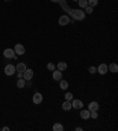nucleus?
<instances>
[{
  "label": "nucleus",
  "mask_w": 118,
  "mask_h": 131,
  "mask_svg": "<svg viewBox=\"0 0 118 131\" xmlns=\"http://www.w3.org/2000/svg\"><path fill=\"white\" fill-rule=\"evenodd\" d=\"M70 15L72 17V19L78 21H81L85 19V12L83 10H78V8H72Z\"/></svg>",
  "instance_id": "obj_1"
},
{
  "label": "nucleus",
  "mask_w": 118,
  "mask_h": 131,
  "mask_svg": "<svg viewBox=\"0 0 118 131\" xmlns=\"http://www.w3.org/2000/svg\"><path fill=\"white\" fill-rule=\"evenodd\" d=\"M15 66L12 65V64H7L6 66H5V70H4V72H5V74L6 76H13L14 73H15Z\"/></svg>",
  "instance_id": "obj_2"
},
{
  "label": "nucleus",
  "mask_w": 118,
  "mask_h": 131,
  "mask_svg": "<svg viewBox=\"0 0 118 131\" xmlns=\"http://www.w3.org/2000/svg\"><path fill=\"white\" fill-rule=\"evenodd\" d=\"M32 77H33V70H31V69H26L25 71L23 72V78L26 82H28V80L32 79Z\"/></svg>",
  "instance_id": "obj_3"
},
{
  "label": "nucleus",
  "mask_w": 118,
  "mask_h": 131,
  "mask_svg": "<svg viewBox=\"0 0 118 131\" xmlns=\"http://www.w3.org/2000/svg\"><path fill=\"white\" fill-rule=\"evenodd\" d=\"M4 57L7 59H12L15 57V52H14L13 48H6V50L4 51Z\"/></svg>",
  "instance_id": "obj_4"
},
{
  "label": "nucleus",
  "mask_w": 118,
  "mask_h": 131,
  "mask_svg": "<svg viewBox=\"0 0 118 131\" xmlns=\"http://www.w3.org/2000/svg\"><path fill=\"white\" fill-rule=\"evenodd\" d=\"M70 23H71V18L69 15H66V14H64V15H61L59 18V25H61V26H66Z\"/></svg>",
  "instance_id": "obj_5"
},
{
  "label": "nucleus",
  "mask_w": 118,
  "mask_h": 131,
  "mask_svg": "<svg viewBox=\"0 0 118 131\" xmlns=\"http://www.w3.org/2000/svg\"><path fill=\"white\" fill-rule=\"evenodd\" d=\"M13 50L17 55H23L24 53H25V47H24V45H21V44H17L14 46Z\"/></svg>",
  "instance_id": "obj_6"
},
{
  "label": "nucleus",
  "mask_w": 118,
  "mask_h": 131,
  "mask_svg": "<svg viewBox=\"0 0 118 131\" xmlns=\"http://www.w3.org/2000/svg\"><path fill=\"white\" fill-rule=\"evenodd\" d=\"M32 100H33V103L36 104V105H39V104L43 102V95H41L40 92H36L33 95V98H32Z\"/></svg>",
  "instance_id": "obj_7"
},
{
  "label": "nucleus",
  "mask_w": 118,
  "mask_h": 131,
  "mask_svg": "<svg viewBox=\"0 0 118 131\" xmlns=\"http://www.w3.org/2000/svg\"><path fill=\"white\" fill-rule=\"evenodd\" d=\"M108 71H109V69H108V65H106V64L102 63L100 65H98V67H97V72L98 73H100V74H105Z\"/></svg>",
  "instance_id": "obj_8"
},
{
  "label": "nucleus",
  "mask_w": 118,
  "mask_h": 131,
  "mask_svg": "<svg viewBox=\"0 0 118 131\" xmlns=\"http://www.w3.org/2000/svg\"><path fill=\"white\" fill-rule=\"evenodd\" d=\"M72 107L73 109H83V102H81L80 99H73V102H72Z\"/></svg>",
  "instance_id": "obj_9"
},
{
  "label": "nucleus",
  "mask_w": 118,
  "mask_h": 131,
  "mask_svg": "<svg viewBox=\"0 0 118 131\" xmlns=\"http://www.w3.org/2000/svg\"><path fill=\"white\" fill-rule=\"evenodd\" d=\"M98 109H99V104L97 103V102H91V103L89 104V109L88 110L91 112V111H98Z\"/></svg>",
  "instance_id": "obj_10"
},
{
  "label": "nucleus",
  "mask_w": 118,
  "mask_h": 131,
  "mask_svg": "<svg viewBox=\"0 0 118 131\" xmlns=\"http://www.w3.org/2000/svg\"><path fill=\"white\" fill-rule=\"evenodd\" d=\"M56 69L59 70V71H61V72H63V71H65V70L68 69V64H66L65 62H60V63H58L57 65H56Z\"/></svg>",
  "instance_id": "obj_11"
},
{
  "label": "nucleus",
  "mask_w": 118,
  "mask_h": 131,
  "mask_svg": "<svg viewBox=\"0 0 118 131\" xmlns=\"http://www.w3.org/2000/svg\"><path fill=\"white\" fill-rule=\"evenodd\" d=\"M61 77H63V74H61V71H59V70H54L53 74H52V78H53V80H60Z\"/></svg>",
  "instance_id": "obj_12"
},
{
  "label": "nucleus",
  "mask_w": 118,
  "mask_h": 131,
  "mask_svg": "<svg viewBox=\"0 0 118 131\" xmlns=\"http://www.w3.org/2000/svg\"><path fill=\"white\" fill-rule=\"evenodd\" d=\"M61 107H63V110H65V111H70L71 109H72L71 100H65L64 103H63V105H61Z\"/></svg>",
  "instance_id": "obj_13"
},
{
  "label": "nucleus",
  "mask_w": 118,
  "mask_h": 131,
  "mask_svg": "<svg viewBox=\"0 0 118 131\" xmlns=\"http://www.w3.org/2000/svg\"><path fill=\"white\" fill-rule=\"evenodd\" d=\"M108 69L111 71L112 73H117L118 72V65L116 63H111L110 65H108Z\"/></svg>",
  "instance_id": "obj_14"
},
{
  "label": "nucleus",
  "mask_w": 118,
  "mask_h": 131,
  "mask_svg": "<svg viewBox=\"0 0 118 131\" xmlns=\"http://www.w3.org/2000/svg\"><path fill=\"white\" fill-rule=\"evenodd\" d=\"M15 70H17L18 72H24V71L26 70V64H25V63H19V64H17Z\"/></svg>",
  "instance_id": "obj_15"
},
{
  "label": "nucleus",
  "mask_w": 118,
  "mask_h": 131,
  "mask_svg": "<svg viewBox=\"0 0 118 131\" xmlns=\"http://www.w3.org/2000/svg\"><path fill=\"white\" fill-rule=\"evenodd\" d=\"M25 85H26V80L24 79V78H19L17 82V87L23 89V87H25Z\"/></svg>",
  "instance_id": "obj_16"
},
{
  "label": "nucleus",
  "mask_w": 118,
  "mask_h": 131,
  "mask_svg": "<svg viewBox=\"0 0 118 131\" xmlns=\"http://www.w3.org/2000/svg\"><path fill=\"white\" fill-rule=\"evenodd\" d=\"M52 129H53V131H64V125L60 123H54Z\"/></svg>",
  "instance_id": "obj_17"
},
{
  "label": "nucleus",
  "mask_w": 118,
  "mask_h": 131,
  "mask_svg": "<svg viewBox=\"0 0 118 131\" xmlns=\"http://www.w3.org/2000/svg\"><path fill=\"white\" fill-rule=\"evenodd\" d=\"M80 117L83 118V119H89V118H90V111L89 110H83L80 112Z\"/></svg>",
  "instance_id": "obj_18"
},
{
  "label": "nucleus",
  "mask_w": 118,
  "mask_h": 131,
  "mask_svg": "<svg viewBox=\"0 0 118 131\" xmlns=\"http://www.w3.org/2000/svg\"><path fill=\"white\" fill-rule=\"evenodd\" d=\"M60 83H59V86H60L61 90H66L69 87V83H68V80H59Z\"/></svg>",
  "instance_id": "obj_19"
},
{
  "label": "nucleus",
  "mask_w": 118,
  "mask_h": 131,
  "mask_svg": "<svg viewBox=\"0 0 118 131\" xmlns=\"http://www.w3.org/2000/svg\"><path fill=\"white\" fill-rule=\"evenodd\" d=\"M78 5H79L80 8H85L86 6H89L88 0H78Z\"/></svg>",
  "instance_id": "obj_20"
},
{
  "label": "nucleus",
  "mask_w": 118,
  "mask_h": 131,
  "mask_svg": "<svg viewBox=\"0 0 118 131\" xmlns=\"http://www.w3.org/2000/svg\"><path fill=\"white\" fill-rule=\"evenodd\" d=\"M88 4H89V6L94 7V6H97L98 0H88Z\"/></svg>",
  "instance_id": "obj_21"
},
{
  "label": "nucleus",
  "mask_w": 118,
  "mask_h": 131,
  "mask_svg": "<svg viewBox=\"0 0 118 131\" xmlns=\"http://www.w3.org/2000/svg\"><path fill=\"white\" fill-rule=\"evenodd\" d=\"M85 10V13H88V14H91L92 12H93V7H91V6H86L84 8Z\"/></svg>",
  "instance_id": "obj_22"
},
{
  "label": "nucleus",
  "mask_w": 118,
  "mask_h": 131,
  "mask_svg": "<svg viewBox=\"0 0 118 131\" xmlns=\"http://www.w3.org/2000/svg\"><path fill=\"white\" fill-rule=\"evenodd\" d=\"M72 99H73V95L71 92H68L65 95V100H72Z\"/></svg>",
  "instance_id": "obj_23"
},
{
  "label": "nucleus",
  "mask_w": 118,
  "mask_h": 131,
  "mask_svg": "<svg viewBox=\"0 0 118 131\" xmlns=\"http://www.w3.org/2000/svg\"><path fill=\"white\" fill-rule=\"evenodd\" d=\"M47 69L50 70V71H54L56 70V65H54L53 63H48L47 64Z\"/></svg>",
  "instance_id": "obj_24"
},
{
  "label": "nucleus",
  "mask_w": 118,
  "mask_h": 131,
  "mask_svg": "<svg viewBox=\"0 0 118 131\" xmlns=\"http://www.w3.org/2000/svg\"><path fill=\"white\" fill-rule=\"evenodd\" d=\"M90 117H92L93 119L98 118V112L97 111H91V112H90Z\"/></svg>",
  "instance_id": "obj_25"
},
{
  "label": "nucleus",
  "mask_w": 118,
  "mask_h": 131,
  "mask_svg": "<svg viewBox=\"0 0 118 131\" xmlns=\"http://www.w3.org/2000/svg\"><path fill=\"white\" fill-rule=\"evenodd\" d=\"M89 72L91 73V74L96 73L97 72V67H94V66H90V67H89Z\"/></svg>",
  "instance_id": "obj_26"
},
{
  "label": "nucleus",
  "mask_w": 118,
  "mask_h": 131,
  "mask_svg": "<svg viewBox=\"0 0 118 131\" xmlns=\"http://www.w3.org/2000/svg\"><path fill=\"white\" fill-rule=\"evenodd\" d=\"M8 130H10L8 126H4V128H3V131H8Z\"/></svg>",
  "instance_id": "obj_27"
},
{
  "label": "nucleus",
  "mask_w": 118,
  "mask_h": 131,
  "mask_svg": "<svg viewBox=\"0 0 118 131\" xmlns=\"http://www.w3.org/2000/svg\"><path fill=\"white\" fill-rule=\"evenodd\" d=\"M18 78H23V72H18Z\"/></svg>",
  "instance_id": "obj_28"
},
{
  "label": "nucleus",
  "mask_w": 118,
  "mask_h": 131,
  "mask_svg": "<svg viewBox=\"0 0 118 131\" xmlns=\"http://www.w3.org/2000/svg\"><path fill=\"white\" fill-rule=\"evenodd\" d=\"M83 130V128H76V131H81Z\"/></svg>",
  "instance_id": "obj_29"
},
{
  "label": "nucleus",
  "mask_w": 118,
  "mask_h": 131,
  "mask_svg": "<svg viewBox=\"0 0 118 131\" xmlns=\"http://www.w3.org/2000/svg\"><path fill=\"white\" fill-rule=\"evenodd\" d=\"M51 1H52V3H58L59 0H51Z\"/></svg>",
  "instance_id": "obj_30"
},
{
  "label": "nucleus",
  "mask_w": 118,
  "mask_h": 131,
  "mask_svg": "<svg viewBox=\"0 0 118 131\" xmlns=\"http://www.w3.org/2000/svg\"><path fill=\"white\" fill-rule=\"evenodd\" d=\"M5 1H12V0H5Z\"/></svg>",
  "instance_id": "obj_31"
},
{
  "label": "nucleus",
  "mask_w": 118,
  "mask_h": 131,
  "mask_svg": "<svg viewBox=\"0 0 118 131\" xmlns=\"http://www.w3.org/2000/svg\"><path fill=\"white\" fill-rule=\"evenodd\" d=\"M73 1H78V0H73Z\"/></svg>",
  "instance_id": "obj_32"
}]
</instances>
